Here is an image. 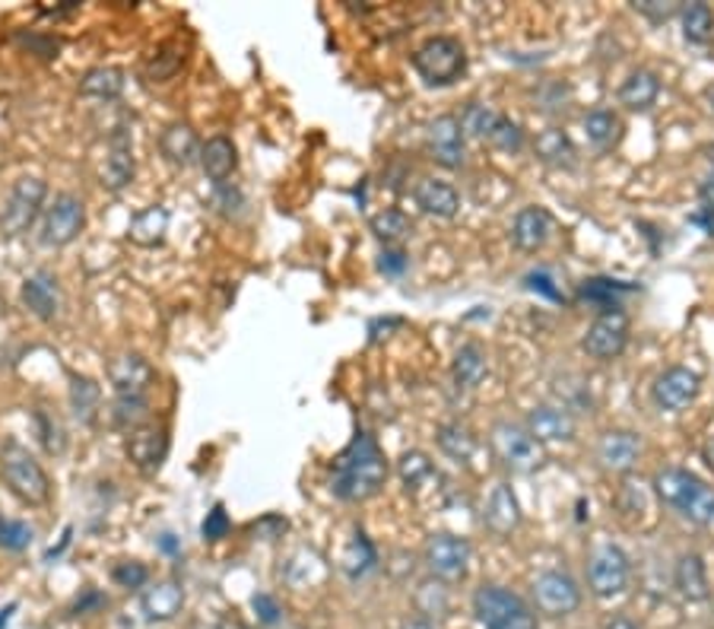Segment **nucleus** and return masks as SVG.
Masks as SVG:
<instances>
[{
	"instance_id": "obj_37",
	"label": "nucleus",
	"mask_w": 714,
	"mask_h": 629,
	"mask_svg": "<svg viewBox=\"0 0 714 629\" xmlns=\"http://www.w3.org/2000/svg\"><path fill=\"white\" fill-rule=\"evenodd\" d=\"M397 478L404 483V490L416 497V493H419L429 480L438 478V474H435V464L429 461V455L413 449V452H404L400 461H397Z\"/></svg>"
},
{
	"instance_id": "obj_53",
	"label": "nucleus",
	"mask_w": 714,
	"mask_h": 629,
	"mask_svg": "<svg viewBox=\"0 0 714 629\" xmlns=\"http://www.w3.org/2000/svg\"><path fill=\"white\" fill-rule=\"evenodd\" d=\"M635 10H638V13H645L648 20L664 22L667 17L676 13V3H667V0H635Z\"/></svg>"
},
{
	"instance_id": "obj_7",
	"label": "nucleus",
	"mask_w": 714,
	"mask_h": 629,
	"mask_svg": "<svg viewBox=\"0 0 714 629\" xmlns=\"http://www.w3.org/2000/svg\"><path fill=\"white\" fill-rule=\"evenodd\" d=\"M489 442H493V452H496L498 461L515 474H530L543 464L541 442L527 433V426H518L512 420H498L489 433Z\"/></svg>"
},
{
	"instance_id": "obj_36",
	"label": "nucleus",
	"mask_w": 714,
	"mask_h": 629,
	"mask_svg": "<svg viewBox=\"0 0 714 629\" xmlns=\"http://www.w3.org/2000/svg\"><path fill=\"white\" fill-rule=\"evenodd\" d=\"M585 134L597 150H609L623 137V121L616 111L594 109L585 115Z\"/></svg>"
},
{
	"instance_id": "obj_6",
	"label": "nucleus",
	"mask_w": 714,
	"mask_h": 629,
	"mask_svg": "<svg viewBox=\"0 0 714 629\" xmlns=\"http://www.w3.org/2000/svg\"><path fill=\"white\" fill-rule=\"evenodd\" d=\"M470 560H474V547L467 538H457V534H433L426 547H423V563L429 569V576L445 582V586H457L467 579L470 572Z\"/></svg>"
},
{
	"instance_id": "obj_49",
	"label": "nucleus",
	"mask_w": 714,
	"mask_h": 629,
	"mask_svg": "<svg viewBox=\"0 0 714 629\" xmlns=\"http://www.w3.org/2000/svg\"><path fill=\"white\" fill-rule=\"evenodd\" d=\"M524 286L534 289V293H541V296H546L549 303H563V293H559V286H556L549 271H530V274L524 277Z\"/></svg>"
},
{
	"instance_id": "obj_26",
	"label": "nucleus",
	"mask_w": 714,
	"mask_h": 629,
	"mask_svg": "<svg viewBox=\"0 0 714 629\" xmlns=\"http://www.w3.org/2000/svg\"><path fill=\"white\" fill-rule=\"evenodd\" d=\"M159 150L162 156L178 166V169H188V166H195L200 163V140H197V134L191 125H185V121H175L169 128L159 134Z\"/></svg>"
},
{
	"instance_id": "obj_24",
	"label": "nucleus",
	"mask_w": 714,
	"mask_h": 629,
	"mask_svg": "<svg viewBox=\"0 0 714 629\" xmlns=\"http://www.w3.org/2000/svg\"><path fill=\"white\" fill-rule=\"evenodd\" d=\"M553 236V217L546 207H524L512 223V242L520 252H541Z\"/></svg>"
},
{
	"instance_id": "obj_59",
	"label": "nucleus",
	"mask_w": 714,
	"mask_h": 629,
	"mask_svg": "<svg viewBox=\"0 0 714 629\" xmlns=\"http://www.w3.org/2000/svg\"><path fill=\"white\" fill-rule=\"evenodd\" d=\"M13 610H17V605H7V608L0 610V629L10 623V613H13Z\"/></svg>"
},
{
	"instance_id": "obj_16",
	"label": "nucleus",
	"mask_w": 714,
	"mask_h": 629,
	"mask_svg": "<svg viewBox=\"0 0 714 629\" xmlns=\"http://www.w3.org/2000/svg\"><path fill=\"white\" fill-rule=\"evenodd\" d=\"M166 452H169V435H166V430H162V426L143 423V426L130 430L128 458H130V464H133L140 474L152 478V474L162 468Z\"/></svg>"
},
{
	"instance_id": "obj_30",
	"label": "nucleus",
	"mask_w": 714,
	"mask_h": 629,
	"mask_svg": "<svg viewBox=\"0 0 714 629\" xmlns=\"http://www.w3.org/2000/svg\"><path fill=\"white\" fill-rule=\"evenodd\" d=\"M534 153L541 156L543 163H549V166H559V169H572L575 166V144H572V137L565 134L563 128H546L537 134V140H534Z\"/></svg>"
},
{
	"instance_id": "obj_47",
	"label": "nucleus",
	"mask_w": 714,
	"mask_h": 629,
	"mask_svg": "<svg viewBox=\"0 0 714 629\" xmlns=\"http://www.w3.org/2000/svg\"><path fill=\"white\" fill-rule=\"evenodd\" d=\"M111 579L121 588H147V582H150V569L143 563H137V560H130V563L115 566V569H111Z\"/></svg>"
},
{
	"instance_id": "obj_31",
	"label": "nucleus",
	"mask_w": 714,
	"mask_h": 629,
	"mask_svg": "<svg viewBox=\"0 0 714 629\" xmlns=\"http://www.w3.org/2000/svg\"><path fill=\"white\" fill-rule=\"evenodd\" d=\"M99 401H102L99 385H96L89 375L70 372V411H73V416H77L83 426H92V423H96V416H99Z\"/></svg>"
},
{
	"instance_id": "obj_50",
	"label": "nucleus",
	"mask_w": 714,
	"mask_h": 629,
	"mask_svg": "<svg viewBox=\"0 0 714 629\" xmlns=\"http://www.w3.org/2000/svg\"><path fill=\"white\" fill-rule=\"evenodd\" d=\"M32 543V528L26 524V521H7V528H3V538H0V547H7V550H13V553H20Z\"/></svg>"
},
{
	"instance_id": "obj_57",
	"label": "nucleus",
	"mask_w": 714,
	"mask_h": 629,
	"mask_svg": "<svg viewBox=\"0 0 714 629\" xmlns=\"http://www.w3.org/2000/svg\"><path fill=\"white\" fill-rule=\"evenodd\" d=\"M400 629H438L435 627V620H426V617H410V620H404Z\"/></svg>"
},
{
	"instance_id": "obj_22",
	"label": "nucleus",
	"mask_w": 714,
	"mask_h": 629,
	"mask_svg": "<svg viewBox=\"0 0 714 629\" xmlns=\"http://www.w3.org/2000/svg\"><path fill=\"white\" fill-rule=\"evenodd\" d=\"M483 524L496 534V538H508L512 531H518L520 524V505L515 490L508 483H496L489 500L483 505Z\"/></svg>"
},
{
	"instance_id": "obj_60",
	"label": "nucleus",
	"mask_w": 714,
	"mask_h": 629,
	"mask_svg": "<svg viewBox=\"0 0 714 629\" xmlns=\"http://www.w3.org/2000/svg\"><path fill=\"white\" fill-rule=\"evenodd\" d=\"M708 102H712V109H714V87L708 89Z\"/></svg>"
},
{
	"instance_id": "obj_27",
	"label": "nucleus",
	"mask_w": 714,
	"mask_h": 629,
	"mask_svg": "<svg viewBox=\"0 0 714 629\" xmlns=\"http://www.w3.org/2000/svg\"><path fill=\"white\" fill-rule=\"evenodd\" d=\"M200 169H204V175H207L210 181L226 185V178L238 169L236 144H232L229 137H222V134L210 137V140L204 144V150H200Z\"/></svg>"
},
{
	"instance_id": "obj_1",
	"label": "nucleus",
	"mask_w": 714,
	"mask_h": 629,
	"mask_svg": "<svg viewBox=\"0 0 714 629\" xmlns=\"http://www.w3.org/2000/svg\"><path fill=\"white\" fill-rule=\"evenodd\" d=\"M388 474V458L381 445L375 442V435L359 430L330 468V493L344 502H366L381 493Z\"/></svg>"
},
{
	"instance_id": "obj_15",
	"label": "nucleus",
	"mask_w": 714,
	"mask_h": 629,
	"mask_svg": "<svg viewBox=\"0 0 714 629\" xmlns=\"http://www.w3.org/2000/svg\"><path fill=\"white\" fill-rule=\"evenodd\" d=\"M109 382L115 397H143L156 382V370L140 353H121L109 363Z\"/></svg>"
},
{
	"instance_id": "obj_23",
	"label": "nucleus",
	"mask_w": 714,
	"mask_h": 629,
	"mask_svg": "<svg viewBox=\"0 0 714 629\" xmlns=\"http://www.w3.org/2000/svg\"><path fill=\"white\" fill-rule=\"evenodd\" d=\"M673 588L676 594L686 601V605H702L712 598V588H708V572L698 553H683L676 563H673Z\"/></svg>"
},
{
	"instance_id": "obj_56",
	"label": "nucleus",
	"mask_w": 714,
	"mask_h": 629,
	"mask_svg": "<svg viewBox=\"0 0 714 629\" xmlns=\"http://www.w3.org/2000/svg\"><path fill=\"white\" fill-rule=\"evenodd\" d=\"M698 197H702V210H712L714 214V178H708L705 185H702V191H698Z\"/></svg>"
},
{
	"instance_id": "obj_11",
	"label": "nucleus",
	"mask_w": 714,
	"mask_h": 629,
	"mask_svg": "<svg viewBox=\"0 0 714 629\" xmlns=\"http://www.w3.org/2000/svg\"><path fill=\"white\" fill-rule=\"evenodd\" d=\"M83 226H87V207H83V200L65 191V195L54 197V204L44 210L39 242H42L44 248H65V245H70V242L83 233Z\"/></svg>"
},
{
	"instance_id": "obj_25",
	"label": "nucleus",
	"mask_w": 714,
	"mask_h": 629,
	"mask_svg": "<svg viewBox=\"0 0 714 629\" xmlns=\"http://www.w3.org/2000/svg\"><path fill=\"white\" fill-rule=\"evenodd\" d=\"M416 204L423 214L438 219H455L457 210H460V195L452 181H442V178H423L416 185Z\"/></svg>"
},
{
	"instance_id": "obj_43",
	"label": "nucleus",
	"mask_w": 714,
	"mask_h": 629,
	"mask_svg": "<svg viewBox=\"0 0 714 629\" xmlns=\"http://www.w3.org/2000/svg\"><path fill=\"white\" fill-rule=\"evenodd\" d=\"M36 430H39V439H42L44 452L48 455H61L67 449V433L61 426V420L54 413H48L44 407L36 411Z\"/></svg>"
},
{
	"instance_id": "obj_5",
	"label": "nucleus",
	"mask_w": 714,
	"mask_h": 629,
	"mask_svg": "<svg viewBox=\"0 0 714 629\" xmlns=\"http://www.w3.org/2000/svg\"><path fill=\"white\" fill-rule=\"evenodd\" d=\"M0 471H3V480L7 487L20 497L22 502L29 505H42L51 497V480L44 474V468L29 455L22 445L17 442H7L0 449Z\"/></svg>"
},
{
	"instance_id": "obj_48",
	"label": "nucleus",
	"mask_w": 714,
	"mask_h": 629,
	"mask_svg": "<svg viewBox=\"0 0 714 629\" xmlns=\"http://www.w3.org/2000/svg\"><path fill=\"white\" fill-rule=\"evenodd\" d=\"M229 531H232V521L226 515V509H222V505H214V512H207V519L200 524L204 541H222Z\"/></svg>"
},
{
	"instance_id": "obj_44",
	"label": "nucleus",
	"mask_w": 714,
	"mask_h": 629,
	"mask_svg": "<svg viewBox=\"0 0 714 629\" xmlns=\"http://www.w3.org/2000/svg\"><path fill=\"white\" fill-rule=\"evenodd\" d=\"M111 420L121 430H137L147 420V397H115L111 404Z\"/></svg>"
},
{
	"instance_id": "obj_40",
	"label": "nucleus",
	"mask_w": 714,
	"mask_h": 629,
	"mask_svg": "<svg viewBox=\"0 0 714 629\" xmlns=\"http://www.w3.org/2000/svg\"><path fill=\"white\" fill-rule=\"evenodd\" d=\"M368 229L375 233V239L385 242V248H390V245H397V242L410 236V219L404 217L400 210L385 207V210H378L375 217L368 219Z\"/></svg>"
},
{
	"instance_id": "obj_35",
	"label": "nucleus",
	"mask_w": 714,
	"mask_h": 629,
	"mask_svg": "<svg viewBox=\"0 0 714 629\" xmlns=\"http://www.w3.org/2000/svg\"><path fill=\"white\" fill-rule=\"evenodd\" d=\"M435 442H438L442 455H448L457 464H467L476 452V435L464 423H442L435 433Z\"/></svg>"
},
{
	"instance_id": "obj_14",
	"label": "nucleus",
	"mask_w": 714,
	"mask_h": 629,
	"mask_svg": "<svg viewBox=\"0 0 714 629\" xmlns=\"http://www.w3.org/2000/svg\"><path fill=\"white\" fill-rule=\"evenodd\" d=\"M426 147L433 153V159L445 169H460L467 150H464V128L457 115H438L426 128Z\"/></svg>"
},
{
	"instance_id": "obj_33",
	"label": "nucleus",
	"mask_w": 714,
	"mask_h": 629,
	"mask_svg": "<svg viewBox=\"0 0 714 629\" xmlns=\"http://www.w3.org/2000/svg\"><path fill=\"white\" fill-rule=\"evenodd\" d=\"M489 372V360H486V350L479 344H464L455 353V363H452V375L460 389H476Z\"/></svg>"
},
{
	"instance_id": "obj_4",
	"label": "nucleus",
	"mask_w": 714,
	"mask_h": 629,
	"mask_svg": "<svg viewBox=\"0 0 714 629\" xmlns=\"http://www.w3.org/2000/svg\"><path fill=\"white\" fill-rule=\"evenodd\" d=\"M413 67L429 87H452L467 70V51L452 36H433L416 48Z\"/></svg>"
},
{
	"instance_id": "obj_54",
	"label": "nucleus",
	"mask_w": 714,
	"mask_h": 629,
	"mask_svg": "<svg viewBox=\"0 0 714 629\" xmlns=\"http://www.w3.org/2000/svg\"><path fill=\"white\" fill-rule=\"evenodd\" d=\"M282 531H286V519H280V515H267V519L251 524V534H255V538H267V541L282 538Z\"/></svg>"
},
{
	"instance_id": "obj_58",
	"label": "nucleus",
	"mask_w": 714,
	"mask_h": 629,
	"mask_svg": "<svg viewBox=\"0 0 714 629\" xmlns=\"http://www.w3.org/2000/svg\"><path fill=\"white\" fill-rule=\"evenodd\" d=\"M604 629H638V627H635L628 617H609V620L604 623Z\"/></svg>"
},
{
	"instance_id": "obj_45",
	"label": "nucleus",
	"mask_w": 714,
	"mask_h": 629,
	"mask_svg": "<svg viewBox=\"0 0 714 629\" xmlns=\"http://www.w3.org/2000/svg\"><path fill=\"white\" fill-rule=\"evenodd\" d=\"M489 144L502 153H520L524 150V130H520L518 121H512V118H505V115H498L496 128H493V137H489Z\"/></svg>"
},
{
	"instance_id": "obj_34",
	"label": "nucleus",
	"mask_w": 714,
	"mask_h": 629,
	"mask_svg": "<svg viewBox=\"0 0 714 629\" xmlns=\"http://www.w3.org/2000/svg\"><path fill=\"white\" fill-rule=\"evenodd\" d=\"M635 286H628V283L619 281H606V277H594V281L582 283V289H578V299L582 303H591L601 308V315L604 312H623V305H619V296L623 293H632Z\"/></svg>"
},
{
	"instance_id": "obj_38",
	"label": "nucleus",
	"mask_w": 714,
	"mask_h": 629,
	"mask_svg": "<svg viewBox=\"0 0 714 629\" xmlns=\"http://www.w3.org/2000/svg\"><path fill=\"white\" fill-rule=\"evenodd\" d=\"M375 563H378V553H375V547H371V541L366 538V531H356L349 547L344 550V560H340L344 572L356 582V579L368 576V572L375 569Z\"/></svg>"
},
{
	"instance_id": "obj_39",
	"label": "nucleus",
	"mask_w": 714,
	"mask_h": 629,
	"mask_svg": "<svg viewBox=\"0 0 714 629\" xmlns=\"http://www.w3.org/2000/svg\"><path fill=\"white\" fill-rule=\"evenodd\" d=\"M714 36V13L708 3L683 7V39L690 45H705Z\"/></svg>"
},
{
	"instance_id": "obj_29",
	"label": "nucleus",
	"mask_w": 714,
	"mask_h": 629,
	"mask_svg": "<svg viewBox=\"0 0 714 629\" xmlns=\"http://www.w3.org/2000/svg\"><path fill=\"white\" fill-rule=\"evenodd\" d=\"M166 233H169V210L166 207H159V204H152L147 210H140L137 217L130 219L128 226V239L133 245H140V248H152V245H159V242L166 239Z\"/></svg>"
},
{
	"instance_id": "obj_32",
	"label": "nucleus",
	"mask_w": 714,
	"mask_h": 629,
	"mask_svg": "<svg viewBox=\"0 0 714 629\" xmlns=\"http://www.w3.org/2000/svg\"><path fill=\"white\" fill-rule=\"evenodd\" d=\"M80 92L89 96V99H106V102H111V99H118L125 92V70L111 65L92 67V70L83 73V80H80Z\"/></svg>"
},
{
	"instance_id": "obj_18",
	"label": "nucleus",
	"mask_w": 714,
	"mask_h": 629,
	"mask_svg": "<svg viewBox=\"0 0 714 629\" xmlns=\"http://www.w3.org/2000/svg\"><path fill=\"white\" fill-rule=\"evenodd\" d=\"M642 458V435L632 430H606L597 442V461L613 474H628Z\"/></svg>"
},
{
	"instance_id": "obj_13",
	"label": "nucleus",
	"mask_w": 714,
	"mask_h": 629,
	"mask_svg": "<svg viewBox=\"0 0 714 629\" xmlns=\"http://www.w3.org/2000/svg\"><path fill=\"white\" fill-rule=\"evenodd\" d=\"M628 344V318L623 312H604V315H597L591 327H587L585 341H582V347H585L587 356H594V360H616Z\"/></svg>"
},
{
	"instance_id": "obj_42",
	"label": "nucleus",
	"mask_w": 714,
	"mask_h": 629,
	"mask_svg": "<svg viewBox=\"0 0 714 629\" xmlns=\"http://www.w3.org/2000/svg\"><path fill=\"white\" fill-rule=\"evenodd\" d=\"M416 608H419V617H426V620H433V617H445L448 608H452L445 582L429 579V582H423V586L416 588Z\"/></svg>"
},
{
	"instance_id": "obj_41",
	"label": "nucleus",
	"mask_w": 714,
	"mask_h": 629,
	"mask_svg": "<svg viewBox=\"0 0 714 629\" xmlns=\"http://www.w3.org/2000/svg\"><path fill=\"white\" fill-rule=\"evenodd\" d=\"M498 111L486 102H470L464 115H460V128H464V137H476V140H489L493 137V128H496Z\"/></svg>"
},
{
	"instance_id": "obj_10",
	"label": "nucleus",
	"mask_w": 714,
	"mask_h": 629,
	"mask_svg": "<svg viewBox=\"0 0 714 629\" xmlns=\"http://www.w3.org/2000/svg\"><path fill=\"white\" fill-rule=\"evenodd\" d=\"M534 610L549 620H565L582 608V588L563 569H546L534 579Z\"/></svg>"
},
{
	"instance_id": "obj_19",
	"label": "nucleus",
	"mask_w": 714,
	"mask_h": 629,
	"mask_svg": "<svg viewBox=\"0 0 714 629\" xmlns=\"http://www.w3.org/2000/svg\"><path fill=\"white\" fill-rule=\"evenodd\" d=\"M137 173L133 163V140H130L128 128H115L109 137V153H106V166H102V185L109 191H125Z\"/></svg>"
},
{
	"instance_id": "obj_12",
	"label": "nucleus",
	"mask_w": 714,
	"mask_h": 629,
	"mask_svg": "<svg viewBox=\"0 0 714 629\" xmlns=\"http://www.w3.org/2000/svg\"><path fill=\"white\" fill-rule=\"evenodd\" d=\"M698 391H702V375L698 372L686 370V366H671V370H664L654 379L651 401H654L657 411L680 413L693 404Z\"/></svg>"
},
{
	"instance_id": "obj_20",
	"label": "nucleus",
	"mask_w": 714,
	"mask_h": 629,
	"mask_svg": "<svg viewBox=\"0 0 714 629\" xmlns=\"http://www.w3.org/2000/svg\"><path fill=\"white\" fill-rule=\"evenodd\" d=\"M575 416L559 404H541L527 413V433L537 442H572L575 439Z\"/></svg>"
},
{
	"instance_id": "obj_46",
	"label": "nucleus",
	"mask_w": 714,
	"mask_h": 629,
	"mask_svg": "<svg viewBox=\"0 0 714 629\" xmlns=\"http://www.w3.org/2000/svg\"><path fill=\"white\" fill-rule=\"evenodd\" d=\"M181 67V55H178V48H162L159 55H152L150 65H147V80L152 83H166V80H172V73Z\"/></svg>"
},
{
	"instance_id": "obj_8",
	"label": "nucleus",
	"mask_w": 714,
	"mask_h": 629,
	"mask_svg": "<svg viewBox=\"0 0 714 629\" xmlns=\"http://www.w3.org/2000/svg\"><path fill=\"white\" fill-rule=\"evenodd\" d=\"M44 195H48L44 178H39V175H22L20 181L10 188L3 207H0V233L10 236V239L22 236L36 223V217H39Z\"/></svg>"
},
{
	"instance_id": "obj_2",
	"label": "nucleus",
	"mask_w": 714,
	"mask_h": 629,
	"mask_svg": "<svg viewBox=\"0 0 714 629\" xmlns=\"http://www.w3.org/2000/svg\"><path fill=\"white\" fill-rule=\"evenodd\" d=\"M654 493L664 505H671L680 519L698 528L714 524V490L686 468H661L654 474Z\"/></svg>"
},
{
	"instance_id": "obj_51",
	"label": "nucleus",
	"mask_w": 714,
	"mask_h": 629,
	"mask_svg": "<svg viewBox=\"0 0 714 629\" xmlns=\"http://www.w3.org/2000/svg\"><path fill=\"white\" fill-rule=\"evenodd\" d=\"M407 267H410V258H407L400 248H385V252L378 255V271H381L385 277H400Z\"/></svg>"
},
{
	"instance_id": "obj_52",
	"label": "nucleus",
	"mask_w": 714,
	"mask_h": 629,
	"mask_svg": "<svg viewBox=\"0 0 714 629\" xmlns=\"http://www.w3.org/2000/svg\"><path fill=\"white\" fill-rule=\"evenodd\" d=\"M251 608L258 613L260 623H267V627L280 623V605H277L270 594H255V598H251Z\"/></svg>"
},
{
	"instance_id": "obj_9",
	"label": "nucleus",
	"mask_w": 714,
	"mask_h": 629,
	"mask_svg": "<svg viewBox=\"0 0 714 629\" xmlns=\"http://www.w3.org/2000/svg\"><path fill=\"white\" fill-rule=\"evenodd\" d=\"M628 582H632V566L623 547L616 543H601L594 553H591V563H587V588L594 598L609 601V598H619L626 594Z\"/></svg>"
},
{
	"instance_id": "obj_61",
	"label": "nucleus",
	"mask_w": 714,
	"mask_h": 629,
	"mask_svg": "<svg viewBox=\"0 0 714 629\" xmlns=\"http://www.w3.org/2000/svg\"><path fill=\"white\" fill-rule=\"evenodd\" d=\"M3 528H7V521L0 519V538H3Z\"/></svg>"
},
{
	"instance_id": "obj_3",
	"label": "nucleus",
	"mask_w": 714,
	"mask_h": 629,
	"mask_svg": "<svg viewBox=\"0 0 714 629\" xmlns=\"http://www.w3.org/2000/svg\"><path fill=\"white\" fill-rule=\"evenodd\" d=\"M474 617L479 629H541L537 610L520 594L502 586H479L474 591Z\"/></svg>"
},
{
	"instance_id": "obj_17",
	"label": "nucleus",
	"mask_w": 714,
	"mask_h": 629,
	"mask_svg": "<svg viewBox=\"0 0 714 629\" xmlns=\"http://www.w3.org/2000/svg\"><path fill=\"white\" fill-rule=\"evenodd\" d=\"M20 299L39 322H54L61 315V283L51 271H36L22 281Z\"/></svg>"
},
{
	"instance_id": "obj_21",
	"label": "nucleus",
	"mask_w": 714,
	"mask_h": 629,
	"mask_svg": "<svg viewBox=\"0 0 714 629\" xmlns=\"http://www.w3.org/2000/svg\"><path fill=\"white\" fill-rule=\"evenodd\" d=\"M140 610L150 623H169L185 610V588L175 579H162L143 588L140 594Z\"/></svg>"
},
{
	"instance_id": "obj_55",
	"label": "nucleus",
	"mask_w": 714,
	"mask_h": 629,
	"mask_svg": "<svg viewBox=\"0 0 714 629\" xmlns=\"http://www.w3.org/2000/svg\"><path fill=\"white\" fill-rule=\"evenodd\" d=\"M241 204H245V200H241V191H238V188L219 185L217 207L222 210V214H229V217H232V214H238V207H241Z\"/></svg>"
},
{
	"instance_id": "obj_28",
	"label": "nucleus",
	"mask_w": 714,
	"mask_h": 629,
	"mask_svg": "<svg viewBox=\"0 0 714 629\" xmlns=\"http://www.w3.org/2000/svg\"><path fill=\"white\" fill-rule=\"evenodd\" d=\"M661 96V80L651 70H632L619 87V106L628 111H648Z\"/></svg>"
}]
</instances>
